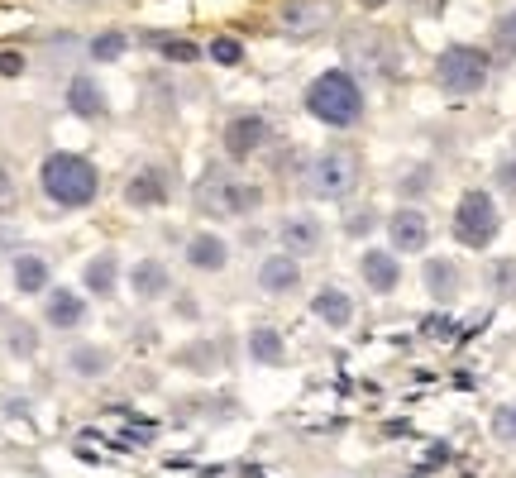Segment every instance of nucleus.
Masks as SVG:
<instances>
[{
	"instance_id": "nucleus-1",
	"label": "nucleus",
	"mask_w": 516,
	"mask_h": 478,
	"mask_svg": "<svg viewBox=\"0 0 516 478\" xmlns=\"http://www.w3.org/2000/svg\"><path fill=\"white\" fill-rule=\"evenodd\" d=\"M306 110L330 125V130H349V125H359L364 120V87H359V77L354 72H344V67H330L321 72L311 91H306Z\"/></svg>"
},
{
	"instance_id": "nucleus-2",
	"label": "nucleus",
	"mask_w": 516,
	"mask_h": 478,
	"mask_svg": "<svg viewBox=\"0 0 516 478\" xmlns=\"http://www.w3.org/2000/svg\"><path fill=\"white\" fill-rule=\"evenodd\" d=\"M39 182L48 201H58L67 211H82L96 201L101 192V173H96V163H86L82 153H48L39 168Z\"/></svg>"
},
{
	"instance_id": "nucleus-3",
	"label": "nucleus",
	"mask_w": 516,
	"mask_h": 478,
	"mask_svg": "<svg viewBox=\"0 0 516 478\" xmlns=\"http://www.w3.org/2000/svg\"><path fill=\"white\" fill-rule=\"evenodd\" d=\"M196 196H201V211H206V216H220V220L254 216L258 201H263V192H258L254 182H244V177H235V173H220V168H211V173L201 177Z\"/></svg>"
},
{
	"instance_id": "nucleus-4",
	"label": "nucleus",
	"mask_w": 516,
	"mask_h": 478,
	"mask_svg": "<svg viewBox=\"0 0 516 478\" xmlns=\"http://www.w3.org/2000/svg\"><path fill=\"white\" fill-rule=\"evenodd\" d=\"M497 225H502V216H497V201L488 192H464L459 196V206H454V239L464 244V249H488L497 239Z\"/></svg>"
},
{
	"instance_id": "nucleus-5",
	"label": "nucleus",
	"mask_w": 516,
	"mask_h": 478,
	"mask_svg": "<svg viewBox=\"0 0 516 478\" xmlns=\"http://www.w3.org/2000/svg\"><path fill=\"white\" fill-rule=\"evenodd\" d=\"M435 77H440V87L450 91V96H473V91H483V82H488V53L469 44L445 48L440 63H435Z\"/></svg>"
},
{
	"instance_id": "nucleus-6",
	"label": "nucleus",
	"mask_w": 516,
	"mask_h": 478,
	"mask_svg": "<svg viewBox=\"0 0 516 478\" xmlns=\"http://www.w3.org/2000/svg\"><path fill=\"white\" fill-rule=\"evenodd\" d=\"M306 182H311V196H321V201H344V196L359 187V158H354V153H340V149L321 153V158L311 163Z\"/></svg>"
},
{
	"instance_id": "nucleus-7",
	"label": "nucleus",
	"mask_w": 516,
	"mask_h": 478,
	"mask_svg": "<svg viewBox=\"0 0 516 478\" xmlns=\"http://www.w3.org/2000/svg\"><path fill=\"white\" fill-rule=\"evenodd\" d=\"M387 239H392V254H421V249L430 244L426 211H416V206L392 211V216H387Z\"/></svg>"
},
{
	"instance_id": "nucleus-8",
	"label": "nucleus",
	"mask_w": 516,
	"mask_h": 478,
	"mask_svg": "<svg viewBox=\"0 0 516 478\" xmlns=\"http://www.w3.org/2000/svg\"><path fill=\"white\" fill-rule=\"evenodd\" d=\"M278 239H282V254H292V259H311V254H321L325 225L316 216L297 211V216H287L278 225Z\"/></svg>"
},
{
	"instance_id": "nucleus-9",
	"label": "nucleus",
	"mask_w": 516,
	"mask_h": 478,
	"mask_svg": "<svg viewBox=\"0 0 516 478\" xmlns=\"http://www.w3.org/2000/svg\"><path fill=\"white\" fill-rule=\"evenodd\" d=\"M282 34H297V39H311L330 24V0H287L278 10Z\"/></svg>"
},
{
	"instance_id": "nucleus-10",
	"label": "nucleus",
	"mask_w": 516,
	"mask_h": 478,
	"mask_svg": "<svg viewBox=\"0 0 516 478\" xmlns=\"http://www.w3.org/2000/svg\"><path fill=\"white\" fill-rule=\"evenodd\" d=\"M268 139H273V125H268L263 115H235V120L225 125V149H230V158H249V153H258Z\"/></svg>"
},
{
	"instance_id": "nucleus-11",
	"label": "nucleus",
	"mask_w": 516,
	"mask_h": 478,
	"mask_svg": "<svg viewBox=\"0 0 516 478\" xmlns=\"http://www.w3.org/2000/svg\"><path fill=\"white\" fill-rule=\"evenodd\" d=\"M297 287H301V259H292V254H273V259L258 263V292L287 297V292H297Z\"/></svg>"
},
{
	"instance_id": "nucleus-12",
	"label": "nucleus",
	"mask_w": 516,
	"mask_h": 478,
	"mask_svg": "<svg viewBox=\"0 0 516 478\" xmlns=\"http://www.w3.org/2000/svg\"><path fill=\"white\" fill-rule=\"evenodd\" d=\"M43 326L48 330H82L86 326V302L67 287H53L43 302Z\"/></svg>"
},
{
	"instance_id": "nucleus-13",
	"label": "nucleus",
	"mask_w": 516,
	"mask_h": 478,
	"mask_svg": "<svg viewBox=\"0 0 516 478\" xmlns=\"http://www.w3.org/2000/svg\"><path fill=\"white\" fill-rule=\"evenodd\" d=\"M359 273H364L368 292H378V297L397 292V283H402V263H397V254H387V249H368L364 259H359Z\"/></svg>"
},
{
	"instance_id": "nucleus-14",
	"label": "nucleus",
	"mask_w": 516,
	"mask_h": 478,
	"mask_svg": "<svg viewBox=\"0 0 516 478\" xmlns=\"http://www.w3.org/2000/svg\"><path fill=\"white\" fill-rule=\"evenodd\" d=\"M311 316L330 330H349V321H354V297H349L344 287H321V292L311 297Z\"/></svg>"
},
{
	"instance_id": "nucleus-15",
	"label": "nucleus",
	"mask_w": 516,
	"mask_h": 478,
	"mask_svg": "<svg viewBox=\"0 0 516 478\" xmlns=\"http://www.w3.org/2000/svg\"><path fill=\"white\" fill-rule=\"evenodd\" d=\"M125 201L129 206H168V173L163 168H139V173L125 182Z\"/></svg>"
},
{
	"instance_id": "nucleus-16",
	"label": "nucleus",
	"mask_w": 516,
	"mask_h": 478,
	"mask_svg": "<svg viewBox=\"0 0 516 478\" xmlns=\"http://www.w3.org/2000/svg\"><path fill=\"white\" fill-rule=\"evenodd\" d=\"M129 287H134L139 302H158V297H168L172 292V278L158 259H139L134 268H129Z\"/></svg>"
},
{
	"instance_id": "nucleus-17",
	"label": "nucleus",
	"mask_w": 516,
	"mask_h": 478,
	"mask_svg": "<svg viewBox=\"0 0 516 478\" xmlns=\"http://www.w3.org/2000/svg\"><path fill=\"white\" fill-rule=\"evenodd\" d=\"M67 110L82 115V120H101L106 115V91L96 87L91 77H72L67 82Z\"/></svg>"
},
{
	"instance_id": "nucleus-18",
	"label": "nucleus",
	"mask_w": 516,
	"mask_h": 478,
	"mask_svg": "<svg viewBox=\"0 0 516 478\" xmlns=\"http://www.w3.org/2000/svg\"><path fill=\"white\" fill-rule=\"evenodd\" d=\"M187 263H192L196 273H220L230 263V249H225L220 235H192L187 239Z\"/></svg>"
},
{
	"instance_id": "nucleus-19",
	"label": "nucleus",
	"mask_w": 516,
	"mask_h": 478,
	"mask_svg": "<svg viewBox=\"0 0 516 478\" xmlns=\"http://www.w3.org/2000/svg\"><path fill=\"white\" fill-rule=\"evenodd\" d=\"M421 283H426V292L435 297V302H454L459 297V268H454L450 259H426V273H421Z\"/></svg>"
},
{
	"instance_id": "nucleus-20",
	"label": "nucleus",
	"mask_w": 516,
	"mask_h": 478,
	"mask_svg": "<svg viewBox=\"0 0 516 478\" xmlns=\"http://www.w3.org/2000/svg\"><path fill=\"white\" fill-rule=\"evenodd\" d=\"M10 278H15V292L34 297V292H48L53 268H48V259H39V254H20V259H15V268H10Z\"/></svg>"
},
{
	"instance_id": "nucleus-21",
	"label": "nucleus",
	"mask_w": 516,
	"mask_h": 478,
	"mask_svg": "<svg viewBox=\"0 0 516 478\" xmlns=\"http://www.w3.org/2000/svg\"><path fill=\"white\" fill-rule=\"evenodd\" d=\"M249 359H254V364H268V369L287 364V345H282L278 330H273V326H254V330H249Z\"/></svg>"
},
{
	"instance_id": "nucleus-22",
	"label": "nucleus",
	"mask_w": 516,
	"mask_h": 478,
	"mask_svg": "<svg viewBox=\"0 0 516 478\" xmlns=\"http://www.w3.org/2000/svg\"><path fill=\"white\" fill-rule=\"evenodd\" d=\"M115 278H120V263H115V254H96V259L86 263L82 268V283H86V292H96V297H110L115 292Z\"/></svg>"
},
{
	"instance_id": "nucleus-23",
	"label": "nucleus",
	"mask_w": 516,
	"mask_h": 478,
	"mask_svg": "<svg viewBox=\"0 0 516 478\" xmlns=\"http://www.w3.org/2000/svg\"><path fill=\"white\" fill-rule=\"evenodd\" d=\"M67 369L77 373V378H101V373H110V354L96 345H82L67 354Z\"/></svg>"
},
{
	"instance_id": "nucleus-24",
	"label": "nucleus",
	"mask_w": 516,
	"mask_h": 478,
	"mask_svg": "<svg viewBox=\"0 0 516 478\" xmlns=\"http://www.w3.org/2000/svg\"><path fill=\"white\" fill-rule=\"evenodd\" d=\"M153 44H158V53L172 58V63H196V58H201V48H196L192 39H177V34H153Z\"/></svg>"
},
{
	"instance_id": "nucleus-25",
	"label": "nucleus",
	"mask_w": 516,
	"mask_h": 478,
	"mask_svg": "<svg viewBox=\"0 0 516 478\" xmlns=\"http://www.w3.org/2000/svg\"><path fill=\"white\" fill-rule=\"evenodd\" d=\"M125 34H120V29H110V34H96V39H91V58H96V63H115V58H120V53H125Z\"/></svg>"
},
{
	"instance_id": "nucleus-26",
	"label": "nucleus",
	"mask_w": 516,
	"mask_h": 478,
	"mask_svg": "<svg viewBox=\"0 0 516 478\" xmlns=\"http://www.w3.org/2000/svg\"><path fill=\"white\" fill-rule=\"evenodd\" d=\"M10 354H15V359H29V354H39V330L24 326V321H15V326H10Z\"/></svg>"
},
{
	"instance_id": "nucleus-27",
	"label": "nucleus",
	"mask_w": 516,
	"mask_h": 478,
	"mask_svg": "<svg viewBox=\"0 0 516 478\" xmlns=\"http://www.w3.org/2000/svg\"><path fill=\"white\" fill-rule=\"evenodd\" d=\"M488 287H493L497 297H512L516 292V259H502L488 268Z\"/></svg>"
},
{
	"instance_id": "nucleus-28",
	"label": "nucleus",
	"mask_w": 516,
	"mask_h": 478,
	"mask_svg": "<svg viewBox=\"0 0 516 478\" xmlns=\"http://www.w3.org/2000/svg\"><path fill=\"white\" fill-rule=\"evenodd\" d=\"M493 440L516 445V402H507V407H497L493 412Z\"/></svg>"
},
{
	"instance_id": "nucleus-29",
	"label": "nucleus",
	"mask_w": 516,
	"mask_h": 478,
	"mask_svg": "<svg viewBox=\"0 0 516 478\" xmlns=\"http://www.w3.org/2000/svg\"><path fill=\"white\" fill-rule=\"evenodd\" d=\"M206 53H211L215 63H225V67L244 63V44H239V39H211V44H206Z\"/></svg>"
},
{
	"instance_id": "nucleus-30",
	"label": "nucleus",
	"mask_w": 516,
	"mask_h": 478,
	"mask_svg": "<svg viewBox=\"0 0 516 478\" xmlns=\"http://www.w3.org/2000/svg\"><path fill=\"white\" fill-rule=\"evenodd\" d=\"M15 206H20V187H15V177L0 168V216H15Z\"/></svg>"
},
{
	"instance_id": "nucleus-31",
	"label": "nucleus",
	"mask_w": 516,
	"mask_h": 478,
	"mask_svg": "<svg viewBox=\"0 0 516 478\" xmlns=\"http://www.w3.org/2000/svg\"><path fill=\"white\" fill-rule=\"evenodd\" d=\"M497 48H502V58H512L516 53V10L497 20Z\"/></svg>"
},
{
	"instance_id": "nucleus-32",
	"label": "nucleus",
	"mask_w": 516,
	"mask_h": 478,
	"mask_svg": "<svg viewBox=\"0 0 516 478\" xmlns=\"http://www.w3.org/2000/svg\"><path fill=\"white\" fill-rule=\"evenodd\" d=\"M206 354H211V345H192V349H182V354H177V364H182V369H215V359H206Z\"/></svg>"
},
{
	"instance_id": "nucleus-33",
	"label": "nucleus",
	"mask_w": 516,
	"mask_h": 478,
	"mask_svg": "<svg viewBox=\"0 0 516 478\" xmlns=\"http://www.w3.org/2000/svg\"><path fill=\"white\" fill-rule=\"evenodd\" d=\"M373 225H378V216H373V211H354V216H344V235H368V230H373Z\"/></svg>"
},
{
	"instance_id": "nucleus-34",
	"label": "nucleus",
	"mask_w": 516,
	"mask_h": 478,
	"mask_svg": "<svg viewBox=\"0 0 516 478\" xmlns=\"http://www.w3.org/2000/svg\"><path fill=\"white\" fill-rule=\"evenodd\" d=\"M430 177H435V173H430L426 163H421V168H416V173H407V177H402V192H407V196L426 192V187H430Z\"/></svg>"
},
{
	"instance_id": "nucleus-35",
	"label": "nucleus",
	"mask_w": 516,
	"mask_h": 478,
	"mask_svg": "<svg viewBox=\"0 0 516 478\" xmlns=\"http://www.w3.org/2000/svg\"><path fill=\"white\" fill-rule=\"evenodd\" d=\"M497 187H502V192H516V158L497 163Z\"/></svg>"
},
{
	"instance_id": "nucleus-36",
	"label": "nucleus",
	"mask_w": 516,
	"mask_h": 478,
	"mask_svg": "<svg viewBox=\"0 0 516 478\" xmlns=\"http://www.w3.org/2000/svg\"><path fill=\"white\" fill-rule=\"evenodd\" d=\"M20 67H24V58H20V53H0V72H5V77H15Z\"/></svg>"
},
{
	"instance_id": "nucleus-37",
	"label": "nucleus",
	"mask_w": 516,
	"mask_h": 478,
	"mask_svg": "<svg viewBox=\"0 0 516 478\" xmlns=\"http://www.w3.org/2000/svg\"><path fill=\"white\" fill-rule=\"evenodd\" d=\"M359 5H364V10H378V5H383V0H359Z\"/></svg>"
}]
</instances>
